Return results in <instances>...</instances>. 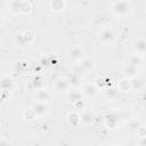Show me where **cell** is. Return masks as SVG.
<instances>
[{
	"label": "cell",
	"instance_id": "6da1fadb",
	"mask_svg": "<svg viewBox=\"0 0 146 146\" xmlns=\"http://www.w3.org/2000/svg\"><path fill=\"white\" fill-rule=\"evenodd\" d=\"M98 40L103 44H105V46H111L114 42V40H115V34H114V32H113L112 29L104 27L98 33Z\"/></svg>",
	"mask_w": 146,
	"mask_h": 146
},
{
	"label": "cell",
	"instance_id": "7a4b0ae2",
	"mask_svg": "<svg viewBox=\"0 0 146 146\" xmlns=\"http://www.w3.org/2000/svg\"><path fill=\"white\" fill-rule=\"evenodd\" d=\"M131 11V6L127 1H117L113 3V13L117 17H124Z\"/></svg>",
	"mask_w": 146,
	"mask_h": 146
},
{
	"label": "cell",
	"instance_id": "3957f363",
	"mask_svg": "<svg viewBox=\"0 0 146 146\" xmlns=\"http://www.w3.org/2000/svg\"><path fill=\"white\" fill-rule=\"evenodd\" d=\"M68 58L71 60H74V62H80L84 58V51H83V48L80 47V46H74L72 48H70L68 50Z\"/></svg>",
	"mask_w": 146,
	"mask_h": 146
},
{
	"label": "cell",
	"instance_id": "277c9868",
	"mask_svg": "<svg viewBox=\"0 0 146 146\" xmlns=\"http://www.w3.org/2000/svg\"><path fill=\"white\" fill-rule=\"evenodd\" d=\"M54 88L55 90L58 92V94H63V92H66L70 88V83L67 82L66 79H63V78H59L55 81L54 83Z\"/></svg>",
	"mask_w": 146,
	"mask_h": 146
},
{
	"label": "cell",
	"instance_id": "5b68a950",
	"mask_svg": "<svg viewBox=\"0 0 146 146\" xmlns=\"http://www.w3.org/2000/svg\"><path fill=\"white\" fill-rule=\"evenodd\" d=\"M48 110H49V107L46 102H36L32 106V111L36 115H44L48 113Z\"/></svg>",
	"mask_w": 146,
	"mask_h": 146
},
{
	"label": "cell",
	"instance_id": "8992f818",
	"mask_svg": "<svg viewBox=\"0 0 146 146\" xmlns=\"http://www.w3.org/2000/svg\"><path fill=\"white\" fill-rule=\"evenodd\" d=\"M133 50L136 51L137 55L143 56L145 50H146V42L144 39H138L135 43H133Z\"/></svg>",
	"mask_w": 146,
	"mask_h": 146
},
{
	"label": "cell",
	"instance_id": "52a82bcc",
	"mask_svg": "<svg viewBox=\"0 0 146 146\" xmlns=\"http://www.w3.org/2000/svg\"><path fill=\"white\" fill-rule=\"evenodd\" d=\"M82 92L80 91V90H78V89H72V90H70L68 92H67V98H68V100L70 102H72V103H76V102H79L81 98H82Z\"/></svg>",
	"mask_w": 146,
	"mask_h": 146
},
{
	"label": "cell",
	"instance_id": "ba28073f",
	"mask_svg": "<svg viewBox=\"0 0 146 146\" xmlns=\"http://www.w3.org/2000/svg\"><path fill=\"white\" fill-rule=\"evenodd\" d=\"M81 92H82V95H86V96L90 97V96H95V95H96L97 89H96V87H95L94 84L88 83V84H84V86H83Z\"/></svg>",
	"mask_w": 146,
	"mask_h": 146
},
{
	"label": "cell",
	"instance_id": "9c48e42d",
	"mask_svg": "<svg viewBox=\"0 0 146 146\" xmlns=\"http://www.w3.org/2000/svg\"><path fill=\"white\" fill-rule=\"evenodd\" d=\"M141 63H143L141 56L135 54V55H132V56H130V57L128 58V64H127V65H131V66H133V67H138L139 65H141Z\"/></svg>",
	"mask_w": 146,
	"mask_h": 146
},
{
	"label": "cell",
	"instance_id": "30bf717a",
	"mask_svg": "<svg viewBox=\"0 0 146 146\" xmlns=\"http://www.w3.org/2000/svg\"><path fill=\"white\" fill-rule=\"evenodd\" d=\"M143 86H144V82H143V80L140 78L135 76L130 81V89L131 90H140L143 88Z\"/></svg>",
	"mask_w": 146,
	"mask_h": 146
},
{
	"label": "cell",
	"instance_id": "8fae6325",
	"mask_svg": "<svg viewBox=\"0 0 146 146\" xmlns=\"http://www.w3.org/2000/svg\"><path fill=\"white\" fill-rule=\"evenodd\" d=\"M141 127H143V124H141L140 121L131 120V121H129V123H128V125H127V129H128L129 131H131V132H138V130H139Z\"/></svg>",
	"mask_w": 146,
	"mask_h": 146
},
{
	"label": "cell",
	"instance_id": "7c38bea8",
	"mask_svg": "<svg viewBox=\"0 0 146 146\" xmlns=\"http://www.w3.org/2000/svg\"><path fill=\"white\" fill-rule=\"evenodd\" d=\"M123 72H124V74L128 78H135L137 75V73H138V68L137 67H133L131 65H125Z\"/></svg>",
	"mask_w": 146,
	"mask_h": 146
},
{
	"label": "cell",
	"instance_id": "4fadbf2b",
	"mask_svg": "<svg viewBox=\"0 0 146 146\" xmlns=\"http://www.w3.org/2000/svg\"><path fill=\"white\" fill-rule=\"evenodd\" d=\"M80 67L83 71H89L94 67V62L90 58H83L82 60H80Z\"/></svg>",
	"mask_w": 146,
	"mask_h": 146
},
{
	"label": "cell",
	"instance_id": "5bb4252c",
	"mask_svg": "<svg viewBox=\"0 0 146 146\" xmlns=\"http://www.w3.org/2000/svg\"><path fill=\"white\" fill-rule=\"evenodd\" d=\"M0 87L5 90H9L11 87H13V80L8 76H5L0 80Z\"/></svg>",
	"mask_w": 146,
	"mask_h": 146
},
{
	"label": "cell",
	"instance_id": "9a60e30c",
	"mask_svg": "<svg viewBox=\"0 0 146 146\" xmlns=\"http://www.w3.org/2000/svg\"><path fill=\"white\" fill-rule=\"evenodd\" d=\"M67 120H68V122H70L72 125H76V124L80 122V116H79L76 113L71 112V113L67 115Z\"/></svg>",
	"mask_w": 146,
	"mask_h": 146
},
{
	"label": "cell",
	"instance_id": "2e32d148",
	"mask_svg": "<svg viewBox=\"0 0 146 146\" xmlns=\"http://www.w3.org/2000/svg\"><path fill=\"white\" fill-rule=\"evenodd\" d=\"M92 120H94V116H92V114L89 113V112L83 113L82 116L80 117V121H81L82 123H84V124H89V123H91Z\"/></svg>",
	"mask_w": 146,
	"mask_h": 146
},
{
	"label": "cell",
	"instance_id": "e0dca14e",
	"mask_svg": "<svg viewBox=\"0 0 146 146\" xmlns=\"http://www.w3.org/2000/svg\"><path fill=\"white\" fill-rule=\"evenodd\" d=\"M119 89H120V91H128V90H130V81L127 80V79L120 81L119 82Z\"/></svg>",
	"mask_w": 146,
	"mask_h": 146
},
{
	"label": "cell",
	"instance_id": "ac0fdd59",
	"mask_svg": "<svg viewBox=\"0 0 146 146\" xmlns=\"http://www.w3.org/2000/svg\"><path fill=\"white\" fill-rule=\"evenodd\" d=\"M50 6L54 10H63L64 7H65V2H63V1H51Z\"/></svg>",
	"mask_w": 146,
	"mask_h": 146
},
{
	"label": "cell",
	"instance_id": "d6986e66",
	"mask_svg": "<svg viewBox=\"0 0 146 146\" xmlns=\"http://www.w3.org/2000/svg\"><path fill=\"white\" fill-rule=\"evenodd\" d=\"M48 98H49L48 91H46V90L39 91V94H38V100L39 102H46V100H48Z\"/></svg>",
	"mask_w": 146,
	"mask_h": 146
},
{
	"label": "cell",
	"instance_id": "ffe728a7",
	"mask_svg": "<svg viewBox=\"0 0 146 146\" xmlns=\"http://www.w3.org/2000/svg\"><path fill=\"white\" fill-rule=\"evenodd\" d=\"M66 80H67V82H68L70 84H78V83H79V78H78L74 73H73V74L71 73V74L67 76Z\"/></svg>",
	"mask_w": 146,
	"mask_h": 146
},
{
	"label": "cell",
	"instance_id": "44dd1931",
	"mask_svg": "<svg viewBox=\"0 0 146 146\" xmlns=\"http://www.w3.org/2000/svg\"><path fill=\"white\" fill-rule=\"evenodd\" d=\"M106 97L108 98V99H115L116 97H117V91L116 90H113V89H108L107 91H106Z\"/></svg>",
	"mask_w": 146,
	"mask_h": 146
},
{
	"label": "cell",
	"instance_id": "7402d4cb",
	"mask_svg": "<svg viewBox=\"0 0 146 146\" xmlns=\"http://www.w3.org/2000/svg\"><path fill=\"white\" fill-rule=\"evenodd\" d=\"M138 145H139V146H146L145 137H140V139H139V141H138Z\"/></svg>",
	"mask_w": 146,
	"mask_h": 146
},
{
	"label": "cell",
	"instance_id": "603a6c76",
	"mask_svg": "<svg viewBox=\"0 0 146 146\" xmlns=\"http://www.w3.org/2000/svg\"><path fill=\"white\" fill-rule=\"evenodd\" d=\"M0 146H10V144H9L7 140L1 139V140H0Z\"/></svg>",
	"mask_w": 146,
	"mask_h": 146
},
{
	"label": "cell",
	"instance_id": "cb8c5ba5",
	"mask_svg": "<svg viewBox=\"0 0 146 146\" xmlns=\"http://www.w3.org/2000/svg\"><path fill=\"white\" fill-rule=\"evenodd\" d=\"M103 146H111V145H103Z\"/></svg>",
	"mask_w": 146,
	"mask_h": 146
},
{
	"label": "cell",
	"instance_id": "d4e9b609",
	"mask_svg": "<svg viewBox=\"0 0 146 146\" xmlns=\"http://www.w3.org/2000/svg\"><path fill=\"white\" fill-rule=\"evenodd\" d=\"M0 21H1V15H0Z\"/></svg>",
	"mask_w": 146,
	"mask_h": 146
}]
</instances>
